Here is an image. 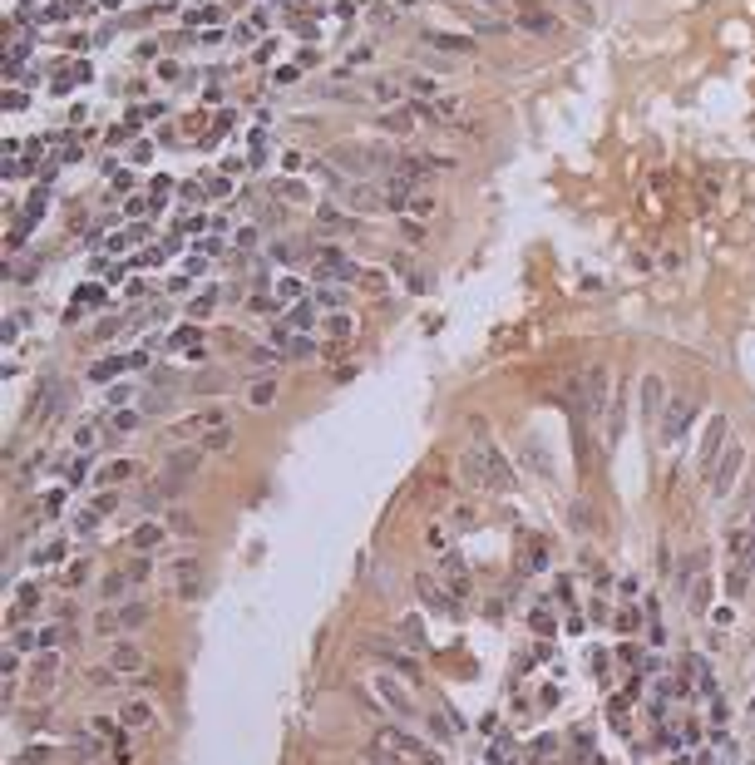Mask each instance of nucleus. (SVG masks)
<instances>
[{"mask_svg":"<svg viewBox=\"0 0 755 765\" xmlns=\"http://www.w3.org/2000/svg\"><path fill=\"white\" fill-rule=\"evenodd\" d=\"M444 578H449V598H469L474 593V583H469V568H464V558L449 548L444 553Z\"/></svg>","mask_w":755,"mask_h":765,"instance_id":"8","label":"nucleus"},{"mask_svg":"<svg viewBox=\"0 0 755 765\" xmlns=\"http://www.w3.org/2000/svg\"><path fill=\"white\" fill-rule=\"evenodd\" d=\"M119 721H123V731H148L153 721H158V711L148 706V701H123L119 706Z\"/></svg>","mask_w":755,"mask_h":765,"instance_id":"9","label":"nucleus"},{"mask_svg":"<svg viewBox=\"0 0 755 765\" xmlns=\"http://www.w3.org/2000/svg\"><path fill=\"white\" fill-rule=\"evenodd\" d=\"M84 573H89V563H75V568H70V583H65V588H79V583H84Z\"/></svg>","mask_w":755,"mask_h":765,"instance_id":"47","label":"nucleus"},{"mask_svg":"<svg viewBox=\"0 0 755 765\" xmlns=\"http://www.w3.org/2000/svg\"><path fill=\"white\" fill-rule=\"evenodd\" d=\"M173 400H178V385H148V395L138 400V410L143 415H168Z\"/></svg>","mask_w":755,"mask_h":765,"instance_id":"11","label":"nucleus"},{"mask_svg":"<svg viewBox=\"0 0 755 765\" xmlns=\"http://www.w3.org/2000/svg\"><path fill=\"white\" fill-rule=\"evenodd\" d=\"M400 237H405V242H425V222H420V218H400Z\"/></svg>","mask_w":755,"mask_h":765,"instance_id":"33","label":"nucleus"},{"mask_svg":"<svg viewBox=\"0 0 755 765\" xmlns=\"http://www.w3.org/2000/svg\"><path fill=\"white\" fill-rule=\"evenodd\" d=\"M519 563H524V573H539L543 563H548V544L543 539H529V553L519 548Z\"/></svg>","mask_w":755,"mask_h":765,"instance_id":"20","label":"nucleus"},{"mask_svg":"<svg viewBox=\"0 0 755 765\" xmlns=\"http://www.w3.org/2000/svg\"><path fill=\"white\" fill-rule=\"evenodd\" d=\"M341 203H346L351 213H375V208H385V193H380L375 183H365V178H351V183L341 188Z\"/></svg>","mask_w":755,"mask_h":765,"instance_id":"2","label":"nucleus"},{"mask_svg":"<svg viewBox=\"0 0 755 765\" xmlns=\"http://www.w3.org/2000/svg\"><path fill=\"white\" fill-rule=\"evenodd\" d=\"M277 297H282V302H292V297H302V282H277Z\"/></svg>","mask_w":755,"mask_h":765,"instance_id":"42","label":"nucleus"},{"mask_svg":"<svg viewBox=\"0 0 755 765\" xmlns=\"http://www.w3.org/2000/svg\"><path fill=\"white\" fill-rule=\"evenodd\" d=\"M138 425H143V410L128 405V410H114V425H109V430H114V435H128V430H138Z\"/></svg>","mask_w":755,"mask_h":765,"instance_id":"23","label":"nucleus"},{"mask_svg":"<svg viewBox=\"0 0 755 765\" xmlns=\"http://www.w3.org/2000/svg\"><path fill=\"white\" fill-rule=\"evenodd\" d=\"M35 602H40V588H35V583H30V588H20V607H35Z\"/></svg>","mask_w":755,"mask_h":765,"instance_id":"48","label":"nucleus"},{"mask_svg":"<svg viewBox=\"0 0 755 765\" xmlns=\"http://www.w3.org/2000/svg\"><path fill=\"white\" fill-rule=\"evenodd\" d=\"M123 370H128V361H99V365H89V380H94V385H104V380L123 375Z\"/></svg>","mask_w":755,"mask_h":765,"instance_id":"26","label":"nucleus"},{"mask_svg":"<svg viewBox=\"0 0 755 765\" xmlns=\"http://www.w3.org/2000/svg\"><path fill=\"white\" fill-rule=\"evenodd\" d=\"M94 439H99L94 425H79V430H75V444H79V449H94Z\"/></svg>","mask_w":755,"mask_h":765,"instance_id":"38","label":"nucleus"},{"mask_svg":"<svg viewBox=\"0 0 755 765\" xmlns=\"http://www.w3.org/2000/svg\"><path fill=\"white\" fill-rule=\"evenodd\" d=\"M232 439H237V425H227V420H217V425H208V430L198 435V444H203L208 454H227V449H232Z\"/></svg>","mask_w":755,"mask_h":765,"instance_id":"10","label":"nucleus"},{"mask_svg":"<svg viewBox=\"0 0 755 765\" xmlns=\"http://www.w3.org/2000/svg\"><path fill=\"white\" fill-rule=\"evenodd\" d=\"M123 400H133V385H114L109 390V405H123Z\"/></svg>","mask_w":755,"mask_h":765,"instance_id":"43","label":"nucleus"},{"mask_svg":"<svg viewBox=\"0 0 755 765\" xmlns=\"http://www.w3.org/2000/svg\"><path fill=\"white\" fill-rule=\"evenodd\" d=\"M84 464H89V459H75V464H70V474H65V479H70V484H79V479H84Z\"/></svg>","mask_w":755,"mask_h":765,"instance_id":"51","label":"nucleus"},{"mask_svg":"<svg viewBox=\"0 0 755 765\" xmlns=\"http://www.w3.org/2000/svg\"><path fill=\"white\" fill-rule=\"evenodd\" d=\"M168 539V529L163 524H138L133 534H128V544H133V553H153V548Z\"/></svg>","mask_w":755,"mask_h":765,"instance_id":"15","label":"nucleus"},{"mask_svg":"<svg viewBox=\"0 0 755 765\" xmlns=\"http://www.w3.org/2000/svg\"><path fill=\"white\" fill-rule=\"evenodd\" d=\"M464 479L474 489H514V469L494 454V444H474L464 454Z\"/></svg>","mask_w":755,"mask_h":765,"instance_id":"1","label":"nucleus"},{"mask_svg":"<svg viewBox=\"0 0 755 765\" xmlns=\"http://www.w3.org/2000/svg\"><path fill=\"white\" fill-rule=\"evenodd\" d=\"M133 474H138L133 459H109V469L99 474V484H123V479H133Z\"/></svg>","mask_w":755,"mask_h":765,"instance_id":"21","label":"nucleus"},{"mask_svg":"<svg viewBox=\"0 0 755 765\" xmlns=\"http://www.w3.org/2000/svg\"><path fill=\"white\" fill-rule=\"evenodd\" d=\"M75 307H99V287H79L75 292Z\"/></svg>","mask_w":755,"mask_h":765,"instance_id":"39","label":"nucleus"},{"mask_svg":"<svg viewBox=\"0 0 755 765\" xmlns=\"http://www.w3.org/2000/svg\"><path fill=\"white\" fill-rule=\"evenodd\" d=\"M143 578H148V563H143V553H138L133 568H128V583H143Z\"/></svg>","mask_w":755,"mask_h":765,"instance_id":"44","label":"nucleus"},{"mask_svg":"<svg viewBox=\"0 0 755 765\" xmlns=\"http://www.w3.org/2000/svg\"><path fill=\"white\" fill-rule=\"evenodd\" d=\"M60 558H65V548H60V544H50L45 553H40V563H60Z\"/></svg>","mask_w":755,"mask_h":765,"instance_id":"52","label":"nucleus"},{"mask_svg":"<svg viewBox=\"0 0 755 765\" xmlns=\"http://www.w3.org/2000/svg\"><path fill=\"white\" fill-rule=\"evenodd\" d=\"M173 583H178L183 598H198V563H193V558H178V563H173Z\"/></svg>","mask_w":755,"mask_h":765,"instance_id":"16","label":"nucleus"},{"mask_svg":"<svg viewBox=\"0 0 755 765\" xmlns=\"http://www.w3.org/2000/svg\"><path fill=\"white\" fill-rule=\"evenodd\" d=\"M661 405H666V385H661V375H647V380H642V415L656 420Z\"/></svg>","mask_w":755,"mask_h":765,"instance_id":"13","label":"nucleus"},{"mask_svg":"<svg viewBox=\"0 0 755 765\" xmlns=\"http://www.w3.org/2000/svg\"><path fill=\"white\" fill-rule=\"evenodd\" d=\"M208 459V449L198 444V449H173L168 454V469H163V479H173V484H188L193 474H198V464Z\"/></svg>","mask_w":755,"mask_h":765,"instance_id":"5","label":"nucleus"},{"mask_svg":"<svg viewBox=\"0 0 755 765\" xmlns=\"http://www.w3.org/2000/svg\"><path fill=\"white\" fill-rule=\"evenodd\" d=\"M410 123H415V114H380V128H390V133H410Z\"/></svg>","mask_w":755,"mask_h":765,"instance_id":"31","label":"nucleus"},{"mask_svg":"<svg viewBox=\"0 0 755 765\" xmlns=\"http://www.w3.org/2000/svg\"><path fill=\"white\" fill-rule=\"evenodd\" d=\"M691 415H696V400H691V395H681V400H671V405H666V415H661V439H666V444H676V439H681V430H686V420H691Z\"/></svg>","mask_w":755,"mask_h":765,"instance_id":"6","label":"nucleus"},{"mask_svg":"<svg viewBox=\"0 0 755 765\" xmlns=\"http://www.w3.org/2000/svg\"><path fill=\"white\" fill-rule=\"evenodd\" d=\"M198 341H203V331H198V326H178L173 336H168V351H193Z\"/></svg>","mask_w":755,"mask_h":765,"instance_id":"25","label":"nucleus"},{"mask_svg":"<svg viewBox=\"0 0 755 765\" xmlns=\"http://www.w3.org/2000/svg\"><path fill=\"white\" fill-rule=\"evenodd\" d=\"M143 617H148V602H123L119 607V622L123 627H143Z\"/></svg>","mask_w":755,"mask_h":765,"instance_id":"29","label":"nucleus"},{"mask_svg":"<svg viewBox=\"0 0 755 765\" xmlns=\"http://www.w3.org/2000/svg\"><path fill=\"white\" fill-rule=\"evenodd\" d=\"M94 509H99V514H114V509H119V499H114V494H99V499H94Z\"/></svg>","mask_w":755,"mask_h":765,"instance_id":"50","label":"nucleus"},{"mask_svg":"<svg viewBox=\"0 0 755 765\" xmlns=\"http://www.w3.org/2000/svg\"><path fill=\"white\" fill-rule=\"evenodd\" d=\"M316 218H321V227H326V232H341V213H336L331 203H321V208H316Z\"/></svg>","mask_w":755,"mask_h":765,"instance_id":"35","label":"nucleus"},{"mask_svg":"<svg viewBox=\"0 0 755 765\" xmlns=\"http://www.w3.org/2000/svg\"><path fill=\"white\" fill-rule=\"evenodd\" d=\"M370 99H375V104H395V99H400V84H395V79H375V84H370Z\"/></svg>","mask_w":755,"mask_h":765,"instance_id":"28","label":"nucleus"},{"mask_svg":"<svg viewBox=\"0 0 755 765\" xmlns=\"http://www.w3.org/2000/svg\"><path fill=\"white\" fill-rule=\"evenodd\" d=\"M252 312H257V317H272L277 307H272V297H252Z\"/></svg>","mask_w":755,"mask_h":765,"instance_id":"46","label":"nucleus"},{"mask_svg":"<svg viewBox=\"0 0 755 765\" xmlns=\"http://www.w3.org/2000/svg\"><path fill=\"white\" fill-rule=\"evenodd\" d=\"M400 642H410V647H425V632H420V617H400Z\"/></svg>","mask_w":755,"mask_h":765,"instance_id":"30","label":"nucleus"},{"mask_svg":"<svg viewBox=\"0 0 755 765\" xmlns=\"http://www.w3.org/2000/svg\"><path fill=\"white\" fill-rule=\"evenodd\" d=\"M425 45L444 50V55H474V40H469V35H444V30H430V35H425Z\"/></svg>","mask_w":755,"mask_h":765,"instance_id":"14","label":"nucleus"},{"mask_svg":"<svg viewBox=\"0 0 755 765\" xmlns=\"http://www.w3.org/2000/svg\"><path fill=\"white\" fill-rule=\"evenodd\" d=\"M331 336H341V341H346V336H351V321H346V317H336V321H331Z\"/></svg>","mask_w":755,"mask_h":765,"instance_id":"53","label":"nucleus"},{"mask_svg":"<svg viewBox=\"0 0 755 765\" xmlns=\"http://www.w3.org/2000/svg\"><path fill=\"white\" fill-rule=\"evenodd\" d=\"M168 534H178V539H193L198 534V524H193V514L188 509H168V524H163Z\"/></svg>","mask_w":755,"mask_h":765,"instance_id":"18","label":"nucleus"},{"mask_svg":"<svg viewBox=\"0 0 755 765\" xmlns=\"http://www.w3.org/2000/svg\"><path fill=\"white\" fill-rule=\"evenodd\" d=\"M55 671H60V656H55V647H45V656L35 661V686H45V681H55Z\"/></svg>","mask_w":755,"mask_h":765,"instance_id":"24","label":"nucleus"},{"mask_svg":"<svg viewBox=\"0 0 755 765\" xmlns=\"http://www.w3.org/2000/svg\"><path fill=\"white\" fill-rule=\"evenodd\" d=\"M312 356H321V351H316V341H312V336H292L287 361H312Z\"/></svg>","mask_w":755,"mask_h":765,"instance_id":"27","label":"nucleus"},{"mask_svg":"<svg viewBox=\"0 0 755 765\" xmlns=\"http://www.w3.org/2000/svg\"><path fill=\"white\" fill-rule=\"evenodd\" d=\"M94 627H99V632H119L123 622H119V612H99V622H94Z\"/></svg>","mask_w":755,"mask_h":765,"instance_id":"41","label":"nucleus"},{"mask_svg":"<svg viewBox=\"0 0 755 765\" xmlns=\"http://www.w3.org/2000/svg\"><path fill=\"white\" fill-rule=\"evenodd\" d=\"M370 686H375V696H380V701H385V706H390L395 716H405V721L415 716V701H410V691H405V686H400L395 676H385V671H380V676H375Z\"/></svg>","mask_w":755,"mask_h":765,"instance_id":"3","label":"nucleus"},{"mask_svg":"<svg viewBox=\"0 0 755 765\" xmlns=\"http://www.w3.org/2000/svg\"><path fill=\"white\" fill-rule=\"evenodd\" d=\"M395 666H400V671H405V681H420V666H415V661H410V656H405V652L395 656Z\"/></svg>","mask_w":755,"mask_h":765,"instance_id":"40","label":"nucleus"},{"mask_svg":"<svg viewBox=\"0 0 755 765\" xmlns=\"http://www.w3.org/2000/svg\"><path fill=\"white\" fill-rule=\"evenodd\" d=\"M336 163H346V168H356V173H370V168H390V153L346 143V148H336Z\"/></svg>","mask_w":755,"mask_h":765,"instance_id":"4","label":"nucleus"},{"mask_svg":"<svg viewBox=\"0 0 755 765\" xmlns=\"http://www.w3.org/2000/svg\"><path fill=\"white\" fill-rule=\"evenodd\" d=\"M316 307H326V312L341 307V287H321V292H316Z\"/></svg>","mask_w":755,"mask_h":765,"instance_id":"36","label":"nucleus"},{"mask_svg":"<svg viewBox=\"0 0 755 765\" xmlns=\"http://www.w3.org/2000/svg\"><path fill=\"white\" fill-rule=\"evenodd\" d=\"M686 588H691V593H686V602H691V612H706V602H711V578L701 573V578H691Z\"/></svg>","mask_w":755,"mask_h":765,"instance_id":"19","label":"nucleus"},{"mask_svg":"<svg viewBox=\"0 0 755 765\" xmlns=\"http://www.w3.org/2000/svg\"><path fill=\"white\" fill-rule=\"evenodd\" d=\"M277 400V375H257L247 390V405H272Z\"/></svg>","mask_w":755,"mask_h":765,"instance_id":"17","label":"nucleus"},{"mask_svg":"<svg viewBox=\"0 0 755 765\" xmlns=\"http://www.w3.org/2000/svg\"><path fill=\"white\" fill-rule=\"evenodd\" d=\"M277 193H282V198H292V203H307V188H302L297 178H287V183H277Z\"/></svg>","mask_w":755,"mask_h":765,"instance_id":"34","label":"nucleus"},{"mask_svg":"<svg viewBox=\"0 0 755 765\" xmlns=\"http://www.w3.org/2000/svg\"><path fill=\"white\" fill-rule=\"evenodd\" d=\"M109 666H114L119 676H133V671H143V652H138V647H128V642H119V647L109 652Z\"/></svg>","mask_w":755,"mask_h":765,"instance_id":"12","label":"nucleus"},{"mask_svg":"<svg viewBox=\"0 0 755 765\" xmlns=\"http://www.w3.org/2000/svg\"><path fill=\"white\" fill-rule=\"evenodd\" d=\"M741 459H746V449H741V444H731V449H726V459H721V464L711 469V494H716V499H721V494L731 489V479H736Z\"/></svg>","mask_w":755,"mask_h":765,"instance_id":"7","label":"nucleus"},{"mask_svg":"<svg viewBox=\"0 0 755 765\" xmlns=\"http://www.w3.org/2000/svg\"><path fill=\"white\" fill-rule=\"evenodd\" d=\"M213 302H217V292H203V297H193V302H188V317H193V321H203V317L213 312Z\"/></svg>","mask_w":755,"mask_h":765,"instance_id":"32","label":"nucleus"},{"mask_svg":"<svg viewBox=\"0 0 755 765\" xmlns=\"http://www.w3.org/2000/svg\"><path fill=\"white\" fill-rule=\"evenodd\" d=\"M312 326V307H302V312H292V331H307Z\"/></svg>","mask_w":755,"mask_h":765,"instance_id":"45","label":"nucleus"},{"mask_svg":"<svg viewBox=\"0 0 755 765\" xmlns=\"http://www.w3.org/2000/svg\"><path fill=\"white\" fill-rule=\"evenodd\" d=\"M40 761H50V751H45V746H30V751H25V765H40Z\"/></svg>","mask_w":755,"mask_h":765,"instance_id":"49","label":"nucleus"},{"mask_svg":"<svg viewBox=\"0 0 755 765\" xmlns=\"http://www.w3.org/2000/svg\"><path fill=\"white\" fill-rule=\"evenodd\" d=\"M519 25H524V30H534V35L558 30V20H553V15H543V10H519Z\"/></svg>","mask_w":755,"mask_h":765,"instance_id":"22","label":"nucleus"},{"mask_svg":"<svg viewBox=\"0 0 755 765\" xmlns=\"http://www.w3.org/2000/svg\"><path fill=\"white\" fill-rule=\"evenodd\" d=\"M128 588V573H114V578H104V598H119Z\"/></svg>","mask_w":755,"mask_h":765,"instance_id":"37","label":"nucleus"}]
</instances>
